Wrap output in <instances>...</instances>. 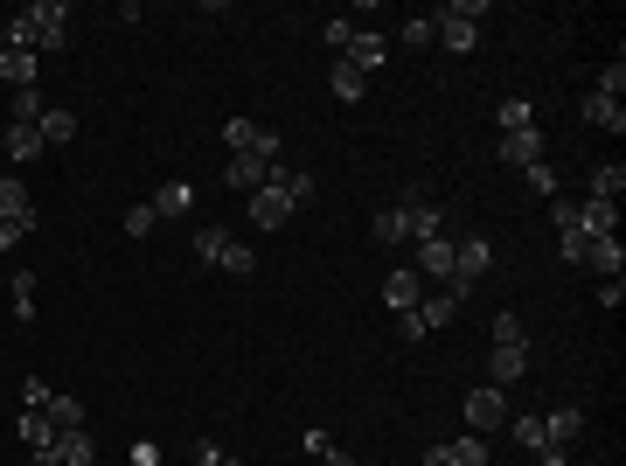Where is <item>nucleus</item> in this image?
<instances>
[{"label":"nucleus","mask_w":626,"mask_h":466,"mask_svg":"<svg viewBox=\"0 0 626 466\" xmlns=\"http://www.w3.org/2000/svg\"><path fill=\"white\" fill-rule=\"evenodd\" d=\"M21 21L35 28V49H63L70 42V7L63 0H35V7H21Z\"/></svg>","instance_id":"f257e3e1"},{"label":"nucleus","mask_w":626,"mask_h":466,"mask_svg":"<svg viewBox=\"0 0 626 466\" xmlns=\"http://www.w3.org/2000/svg\"><path fill=\"white\" fill-rule=\"evenodd\" d=\"M404 230H411V244H432V237H446V216H439V202L425 195V188H404Z\"/></svg>","instance_id":"f03ea898"},{"label":"nucleus","mask_w":626,"mask_h":466,"mask_svg":"<svg viewBox=\"0 0 626 466\" xmlns=\"http://www.w3.org/2000/svg\"><path fill=\"white\" fill-rule=\"evenodd\" d=\"M501 418H508V397H501L494 383H480V390H467V432H473V439H487V432H501Z\"/></svg>","instance_id":"7ed1b4c3"},{"label":"nucleus","mask_w":626,"mask_h":466,"mask_svg":"<svg viewBox=\"0 0 626 466\" xmlns=\"http://www.w3.org/2000/svg\"><path fill=\"white\" fill-rule=\"evenodd\" d=\"M293 216H300V209H293V202H286V195H279L272 181H265L258 195H251V223H258V230H286Z\"/></svg>","instance_id":"20e7f679"},{"label":"nucleus","mask_w":626,"mask_h":466,"mask_svg":"<svg viewBox=\"0 0 626 466\" xmlns=\"http://www.w3.org/2000/svg\"><path fill=\"white\" fill-rule=\"evenodd\" d=\"M0 223H35V195L21 174H0Z\"/></svg>","instance_id":"39448f33"},{"label":"nucleus","mask_w":626,"mask_h":466,"mask_svg":"<svg viewBox=\"0 0 626 466\" xmlns=\"http://www.w3.org/2000/svg\"><path fill=\"white\" fill-rule=\"evenodd\" d=\"M383 300H390V313H411L418 300H425V279H418L411 265H397V272L383 279Z\"/></svg>","instance_id":"423d86ee"},{"label":"nucleus","mask_w":626,"mask_h":466,"mask_svg":"<svg viewBox=\"0 0 626 466\" xmlns=\"http://www.w3.org/2000/svg\"><path fill=\"white\" fill-rule=\"evenodd\" d=\"M585 265H592L599 279H626V244L620 237H592V244H585Z\"/></svg>","instance_id":"0eeeda50"},{"label":"nucleus","mask_w":626,"mask_h":466,"mask_svg":"<svg viewBox=\"0 0 626 466\" xmlns=\"http://www.w3.org/2000/svg\"><path fill=\"white\" fill-rule=\"evenodd\" d=\"M543 160V133L522 126V133H501V167H536Z\"/></svg>","instance_id":"6e6552de"},{"label":"nucleus","mask_w":626,"mask_h":466,"mask_svg":"<svg viewBox=\"0 0 626 466\" xmlns=\"http://www.w3.org/2000/svg\"><path fill=\"white\" fill-rule=\"evenodd\" d=\"M425 466H487V439H453V446H432L425 453Z\"/></svg>","instance_id":"1a4fd4ad"},{"label":"nucleus","mask_w":626,"mask_h":466,"mask_svg":"<svg viewBox=\"0 0 626 466\" xmlns=\"http://www.w3.org/2000/svg\"><path fill=\"white\" fill-rule=\"evenodd\" d=\"M341 56H348L362 77H376V70L390 63V42H383V35H348V49H341Z\"/></svg>","instance_id":"9d476101"},{"label":"nucleus","mask_w":626,"mask_h":466,"mask_svg":"<svg viewBox=\"0 0 626 466\" xmlns=\"http://www.w3.org/2000/svg\"><path fill=\"white\" fill-rule=\"evenodd\" d=\"M578 230H585V237H620V202H592V195H585V202H578Z\"/></svg>","instance_id":"9b49d317"},{"label":"nucleus","mask_w":626,"mask_h":466,"mask_svg":"<svg viewBox=\"0 0 626 466\" xmlns=\"http://www.w3.org/2000/svg\"><path fill=\"white\" fill-rule=\"evenodd\" d=\"M418 279H453V237H432V244H418V265H411Z\"/></svg>","instance_id":"f8f14e48"},{"label":"nucleus","mask_w":626,"mask_h":466,"mask_svg":"<svg viewBox=\"0 0 626 466\" xmlns=\"http://www.w3.org/2000/svg\"><path fill=\"white\" fill-rule=\"evenodd\" d=\"M272 188H279V195H286L293 209H307L313 195H320V188H313V174H307V167H286V160L272 167Z\"/></svg>","instance_id":"ddd939ff"},{"label":"nucleus","mask_w":626,"mask_h":466,"mask_svg":"<svg viewBox=\"0 0 626 466\" xmlns=\"http://www.w3.org/2000/svg\"><path fill=\"white\" fill-rule=\"evenodd\" d=\"M522 369H529V348H494V355H487V383H494V390L522 383Z\"/></svg>","instance_id":"4468645a"},{"label":"nucleus","mask_w":626,"mask_h":466,"mask_svg":"<svg viewBox=\"0 0 626 466\" xmlns=\"http://www.w3.org/2000/svg\"><path fill=\"white\" fill-rule=\"evenodd\" d=\"M432 35H439V42H446L453 56H467V49H473V35H480V28H473V21H460V14L446 7V14H432Z\"/></svg>","instance_id":"2eb2a0df"},{"label":"nucleus","mask_w":626,"mask_h":466,"mask_svg":"<svg viewBox=\"0 0 626 466\" xmlns=\"http://www.w3.org/2000/svg\"><path fill=\"white\" fill-rule=\"evenodd\" d=\"M223 181H230V188H251V195H258V188L272 181V167H265L258 154H230V167H223Z\"/></svg>","instance_id":"dca6fc26"},{"label":"nucleus","mask_w":626,"mask_h":466,"mask_svg":"<svg viewBox=\"0 0 626 466\" xmlns=\"http://www.w3.org/2000/svg\"><path fill=\"white\" fill-rule=\"evenodd\" d=\"M35 133H42V147H70V140H77V112H70V105H49Z\"/></svg>","instance_id":"f3484780"},{"label":"nucleus","mask_w":626,"mask_h":466,"mask_svg":"<svg viewBox=\"0 0 626 466\" xmlns=\"http://www.w3.org/2000/svg\"><path fill=\"white\" fill-rule=\"evenodd\" d=\"M508 439H515L522 453H543V446H550V432H543V411H522V418H508Z\"/></svg>","instance_id":"a211bd4d"},{"label":"nucleus","mask_w":626,"mask_h":466,"mask_svg":"<svg viewBox=\"0 0 626 466\" xmlns=\"http://www.w3.org/2000/svg\"><path fill=\"white\" fill-rule=\"evenodd\" d=\"M585 126H606V133H626V105H620V98H599V91H592V98H585Z\"/></svg>","instance_id":"6ab92c4d"},{"label":"nucleus","mask_w":626,"mask_h":466,"mask_svg":"<svg viewBox=\"0 0 626 466\" xmlns=\"http://www.w3.org/2000/svg\"><path fill=\"white\" fill-rule=\"evenodd\" d=\"M0 154H7V160H35V154H42V133L7 119V133H0Z\"/></svg>","instance_id":"aec40b11"},{"label":"nucleus","mask_w":626,"mask_h":466,"mask_svg":"<svg viewBox=\"0 0 626 466\" xmlns=\"http://www.w3.org/2000/svg\"><path fill=\"white\" fill-rule=\"evenodd\" d=\"M91 460H98L91 432H56V466H91Z\"/></svg>","instance_id":"412c9836"},{"label":"nucleus","mask_w":626,"mask_h":466,"mask_svg":"<svg viewBox=\"0 0 626 466\" xmlns=\"http://www.w3.org/2000/svg\"><path fill=\"white\" fill-rule=\"evenodd\" d=\"M327 84H334V98H341V105H355V98L369 91V77H362L348 56H334V77H327Z\"/></svg>","instance_id":"4be33fe9"},{"label":"nucleus","mask_w":626,"mask_h":466,"mask_svg":"<svg viewBox=\"0 0 626 466\" xmlns=\"http://www.w3.org/2000/svg\"><path fill=\"white\" fill-rule=\"evenodd\" d=\"M543 432H550V446H571L585 432V411H571V404L564 411H543Z\"/></svg>","instance_id":"5701e85b"},{"label":"nucleus","mask_w":626,"mask_h":466,"mask_svg":"<svg viewBox=\"0 0 626 466\" xmlns=\"http://www.w3.org/2000/svg\"><path fill=\"white\" fill-rule=\"evenodd\" d=\"M620 188H626V167L620 160H599L592 167V202H620Z\"/></svg>","instance_id":"b1692460"},{"label":"nucleus","mask_w":626,"mask_h":466,"mask_svg":"<svg viewBox=\"0 0 626 466\" xmlns=\"http://www.w3.org/2000/svg\"><path fill=\"white\" fill-rule=\"evenodd\" d=\"M195 209V188L188 181H167V188H154V216H188Z\"/></svg>","instance_id":"393cba45"},{"label":"nucleus","mask_w":626,"mask_h":466,"mask_svg":"<svg viewBox=\"0 0 626 466\" xmlns=\"http://www.w3.org/2000/svg\"><path fill=\"white\" fill-rule=\"evenodd\" d=\"M418 320H425V334H432V327H453V320H460V300H453V293H432V300H418Z\"/></svg>","instance_id":"a878e982"},{"label":"nucleus","mask_w":626,"mask_h":466,"mask_svg":"<svg viewBox=\"0 0 626 466\" xmlns=\"http://www.w3.org/2000/svg\"><path fill=\"white\" fill-rule=\"evenodd\" d=\"M42 418H49L56 432H84V404H77V397H49V404H42Z\"/></svg>","instance_id":"bb28decb"},{"label":"nucleus","mask_w":626,"mask_h":466,"mask_svg":"<svg viewBox=\"0 0 626 466\" xmlns=\"http://www.w3.org/2000/svg\"><path fill=\"white\" fill-rule=\"evenodd\" d=\"M216 265H223V272H230V279H251V272H258V251H251V244H237V237H230V244H223V258H216Z\"/></svg>","instance_id":"cd10ccee"},{"label":"nucleus","mask_w":626,"mask_h":466,"mask_svg":"<svg viewBox=\"0 0 626 466\" xmlns=\"http://www.w3.org/2000/svg\"><path fill=\"white\" fill-rule=\"evenodd\" d=\"M0 77H7L14 91H28V84H35V56H28V49H7V56H0Z\"/></svg>","instance_id":"c85d7f7f"},{"label":"nucleus","mask_w":626,"mask_h":466,"mask_svg":"<svg viewBox=\"0 0 626 466\" xmlns=\"http://www.w3.org/2000/svg\"><path fill=\"white\" fill-rule=\"evenodd\" d=\"M42 112H49V105H42V91H35V84H28V91H14V126H42Z\"/></svg>","instance_id":"c756f323"},{"label":"nucleus","mask_w":626,"mask_h":466,"mask_svg":"<svg viewBox=\"0 0 626 466\" xmlns=\"http://www.w3.org/2000/svg\"><path fill=\"white\" fill-rule=\"evenodd\" d=\"M501 133H522V126H536V112H529V98H501Z\"/></svg>","instance_id":"7c9ffc66"},{"label":"nucleus","mask_w":626,"mask_h":466,"mask_svg":"<svg viewBox=\"0 0 626 466\" xmlns=\"http://www.w3.org/2000/svg\"><path fill=\"white\" fill-rule=\"evenodd\" d=\"M251 140H258V119H223V147L230 154H251Z\"/></svg>","instance_id":"2f4dec72"},{"label":"nucleus","mask_w":626,"mask_h":466,"mask_svg":"<svg viewBox=\"0 0 626 466\" xmlns=\"http://www.w3.org/2000/svg\"><path fill=\"white\" fill-rule=\"evenodd\" d=\"M223 244H230V230H216V223H202V230H195V258H202V265H216V258H223Z\"/></svg>","instance_id":"473e14b6"},{"label":"nucleus","mask_w":626,"mask_h":466,"mask_svg":"<svg viewBox=\"0 0 626 466\" xmlns=\"http://www.w3.org/2000/svg\"><path fill=\"white\" fill-rule=\"evenodd\" d=\"M494 348H529V327L515 313H494Z\"/></svg>","instance_id":"72a5a7b5"},{"label":"nucleus","mask_w":626,"mask_h":466,"mask_svg":"<svg viewBox=\"0 0 626 466\" xmlns=\"http://www.w3.org/2000/svg\"><path fill=\"white\" fill-rule=\"evenodd\" d=\"M14 320H35V272H14Z\"/></svg>","instance_id":"f704fd0d"},{"label":"nucleus","mask_w":626,"mask_h":466,"mask_svg":"<svg viewBox=\"0 0 626 466\" xmlns=\"http://www.w3.org/2000/svg\"><path fill=\"white\" fill-rule=\"evenodd\" d=\"M376 244H411V230H404V209H383V216H376Z\"/></svg>","instance_id":"c9c22d12"},{"label":"nucleus","mask_w":626,"mask_h":466,"mask_svg":"<svg viewBox=\"0 0 626 466\" xmlns=\"http://www.w3.org/2000/svg\"><path fill=\"white\" fill-rule=\"evenodd\" d=\"M154 202H133V209H126V237H154Z\"/></svg>","instance_id":"e433bc0d"},{"label":"nucleus","mask_w":626,"mask_h":466,"mask_svg":"<svg viewBox=\"0 0 626 466\" xmlns=\"http://www.w3.org/2000/svg\"><path fill=\"white\" fill-rule=\"evenodd\" d=\"M585 244H592L585 230H564V237H557V258H564V265H585Z\"/></svg>","instance_id":"4c0bfd02"},{"label":"nucleus","mask_w":626,"mask_h":466,"mask_svg":"<svg viewBox=\"0 0 626 466\" xmlns=\"http://www.w3.org/2000/svg\"><path fill=\"white\" fill-rule=\"evenodd\" d=\"M620 91H626V63L613 56V63L599 70V98H620Z\"/></svg>","instance_id":"58836bf2"},{"label":"nucleus","mask_w":626,"mask_h":466,"mask_svg":"<svg viewBox=\"0 0 626 466\" xmlns=\"http://www.w3.org/2000/svg\"><path fill=\"white\" fill-rule=\"evenodd\" d=\"M425 42H432V14H411L404 21V49H425Z\"/></svg>","instance_id":"ea45409f"},{"label":"nucleus","mask_w":626,"mask_h":466,"mask_svg":"<svg viewBox=\"0 0 626 466\" xmlns=\"http://www.w3.org/2000/svg\"><path fill=\"white\" fill-rule=\"evenodd\" d=\"M522 181H529L536 195H557V174H550V160H536V167H522Z\"/></svg>","instance_id":"a19ab883"},{"label":"nucleus","mask_w":626,"mask_h":466,"mask_svg":"<svg viewBox=\"0 0 626 466\" xmlns=\"http://www.w3.org/2000/svg\"><path fill=\"white\" fill-rule=\"evenodd\" d=\"M21 404H28V411H42V404H49V383H42V376H28V383H21Z\"/></svg>","instance_id":"79ce46f5"},{"label":"nucleus","mask_w":626,"mask_h":466,"mask_svg":"<svg viewBox=\"0 0 626 466\" xmlns=\"http://www.w3.org/2000/svg\"><path fill=\"white\" fill-rule=\"evenodd\" d=\"M620 300H626V279H599V307L613 313V307H620Z\"/></svg>","instance_id":"37998d69"},{"label":"nucleus","mask_w":626,"mask_h":466,"mask_svg":"<svg viewBox=\"0 0 626 466\" xmlns=\"http://www.w3.org/2000/svg\"><path fill=\"white\" fill-rule=\"evenodd\" d=\"M320 35H327V49H334V56H341V49H348V35H355V28H348V21H327V28H320Z\"/></svg>","instance_id":"c03bdc74"},{"label":"nucleus","mask_w":626,"mask_h":466,"mask_svg":"<svg viewBox=\"0 0 626 466\" xmlns=\"http://www.w3.org/2000/svg\"><path fill=\"white\" fill-rule=\"evenodd\" d=\"M28 230H35V223H0V251H14V244H21Z\"/></svg>","instance_id":"a18cd8bd"},{"label":"nucleus","mask_w":626,"mask_h":466,"mask_svg":"<svg viewBox=\"0 0 626 466\" xmlns=\"http://www.w3.org/2000/svg\"><path fill=\"white\" fill-rule=\"evenodd\" d=\"M223 460V446H216V439H195V466H216Z\"/></svg>","instance_id":"49530a36"},{"label":"nucleus","mask_w":626,"mask_h":466,"mask_svg":"<svg viewBox=\"0 0 626 466\" xmlns=\"http://www.w3.org/2000/svg\"><path fill=\"white\" fill-rule=\"evenodd\" d=\"M133 466H160V453H154V446H140V453H133Z\"/></svg>","instance_id":"de8ad7c7"},{"label":"nucleus","mask_w":626,"mask_h":466,"mask_svg":"<svg viewBox=\"0 0 626 466\" xmlns=\"http://www.w3.org/2000/svg\"><path fill=\"white\" fill-rule=\"evenodd\" d=\"M327 466H355V460H348V453H341V446H334V453H327Z\"/></svg>","instance_id":"09e8293b"},{"label":"nucleus","mask_w":626,"mask_h":466,"mask_svg":"<svg viewBox=\"0 0 626 466\" xmlns=\"http://www.w3.org/2000/svg\"><path fill=\"white\" fill-rule=\"evenodd\" d=\"M216 466H244V460H230V453H223V460H216Z\"/></svg>","instance_id":"8fccbe9b"},{"label":"nucleus","mask_w":626,"mask_h":466,"mask_svg":"<svg viewBox=\"0 0 626 466\" xmlns=\"http://www.w3.org/2000/svg\"><path fill=\"white\" fill-rule=\"evenodd\" d=\"M0 56H7V28H0Z\"/></svg>","instance_id":"3c124183"}]
</instances>
